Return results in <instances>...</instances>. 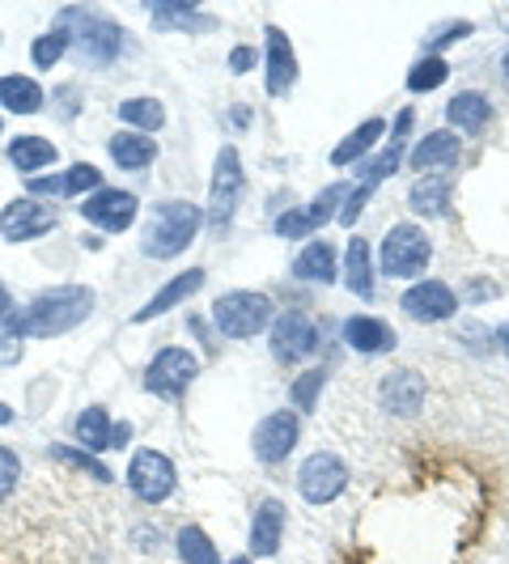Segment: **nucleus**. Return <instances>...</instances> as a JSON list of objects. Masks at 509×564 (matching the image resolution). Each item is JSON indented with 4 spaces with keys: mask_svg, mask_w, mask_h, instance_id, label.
Instances as JSON below:
<instances>
[{
    "mask_svg": "<svg viewBox=\"0 0 509 564\" xmlns=\"http://www.w3.org/2000/svg\"><path fill=\"white\" fill-rule=\"evenodd\" d=\"M94 289L89 284H56V289H43L26 311L4 323V336L9 339H56L73 327H82L85 318L94 314Z\"/></svg>",
    "mask_w": 509,
    "mask_h": 564,
    "instance_id": "nucleus-1",
    "label": "nucleus"
},
{
    "mask_svg": "<svg viewBox=\"0 0 509 564\" xmlns=\"http://www.w3.org/2000/svg\"><path fill=\"white\" fill-rule=\"evenodd\" d=\"M199 226H204V208L192 199H162L149 217L141 234V254L144 259H174L196 242Z\"/></svg>",
    "mask_w": 509,
    "mask_h": 564,
    "instance_id": "nucleus-2",
    "label": "nucleus"
},
{
    "mask_svg": "<svg viewBox=\"0 0 509 564\" xmlns=\"http://www.w3.org/2000/svg\"><path fill=\"white\" fill-rule=\"evenodd\" d=\"M59 26L68 30V43L77 47V56L94 68H107L123 52V34L128 30L115 26L107 13L94 9H59Z\"/></svg>",
    "mask_w": 509,
    "mask_h": 564,
    "instance_id": "nucleus-3",
    "label": "nucleus"
},
{
    "mask_svg": "<svg viewBox=\"0 0 509 564\" xmlns=\"http://www.w3.org/2000/svg\"><path fill=\"white\" fill-rule=\"evenodd\" d=\"M433 263V242L421 226L403 221V226H391L382 234V247H378V272L387 281H416L429 272Z\"/></svg>",
    "mask_w": 509,
    "mask_h": 564,
    "instance_id": "nucleus-4",
    "label": "nucleus"
},
{
    "mask_svg": "<svg viewBox=\"0 0 509 564\" xmlns=\"http://www.w3.org/2000/svg\"><path fill=\"white\" fill-rule=\"evenodd\" d=\"M272 318H277L272 297L254 289H229L213 302V323L226 339H254L272 327Z\"/></svg>",
    "mask_w": 509,
    "mask_h": 564,
    "instance_id": "nucleus-5",
    "label": "nucleus"
},
{
    "mask_svg": "<svg viewBox=\"0 0 509 564\" xmlns=\"http://www.w3.org/2000/svg\"><path fill=\"white\" fill-rule=\"evenodd\" d=\"M242 183H247V174H242V158H238V149L226 144L221 153H217V166H213V183H208V213H204V221L213 234H226L229 221H234V213H238V199H242Z\"/></svg>",
    "mask_w": 509,
    "mask_h": 564,
    "instance_id": "nucleus-6",
    "label": "nucleus"
},
{
    "mask_svg": "<svg viewBox=\"0 0 509 564\" xmlns=\"http://www.w3.org/2000/svg\"><path fill=\"white\" fill-rule=\"evenodd\" d=\"M199 378V357L192 348H178V344H170L162 348L149 369H144V391L158 399H170V403H178V399L187 395V387Z\"/></svg>",
    "mask_w": 509,
    "mask_h": 564,
    "instance_id": "nucleus-7",
    "label": "nucleus"
},
{
    "mask_svg": "<svg viewBox=\"0 0 509 564\" xmlns=\"http://www.w3.org/2000/svg\"><path fill=\"white\" fill-rule=\"evenodd\" d=\"M128 488H132V497L144 501V506H162V501L174 497V488H178V471H174V463L162 451L144 446L128 463Z\"/></svg>",
    "mask_w": 509,
    "mask_h": 564,
    "instance_id": "nucleus-8",
    "label": "nucleus"
},
{
    "mask_svg": "<svg viewBox=\"0 0 509 564\" xmlns=\"http://www.w3.org/2000/svg\"><path fill=\"white\" fill-rule=\"evenodd\" d=\"M268 344H272V357L281 366H302L318 352V327H314V318L306 311H284L272 318Z\"/></svg>",
    "mask_w": 509,
    "mask_h": 564,
    "instance_id": "nucleus-9",
    "label": "nucleus"
},
{
    "mask_svg": "<svg viewBox=\"0 0 509 564\" xmlns=\"http://www.w3.org/2000/svg\"><path fill=\"white\" fill-rule=\"evenodd\" d=\"M344 488H348V463L332 451H314L297 471V492L311 506H332L344 497Z\"/></svg>",
    "mask_w": 509,
    "mask_h": 564,
    "instance_id": "nucleus-10",
    "label": "nucleus"
},
{
    "mask_svg": "<svg viewBox=\"0 0 509 564\" xmlns=\"http://www.w3.org/2000/svg\"><path fill=\"white\" fill-rule=\"evenodd\" d=\"M297 437H302V421H297V412H289V408H281V412H268L263 421L254 424V458L259 463H268V467H277V463H284L289 454L297 451Z\"/></svg>",
    "mask_w": 509,
    "mask_h": 564,
    "instance_id": "nucleus-11",
    "label": "nucleus"
},
{
    "mask_svg": "<svg viewBox=\"0 0 509 564\" xmlns=\"http://www.w3.org/2000/svg\"><path fill=\"white\" fill-rule=\"evenodd\" d=\"M77 208H82V217L89 226L107 229V234H123V229L137 221L141 199L132 196V192H119V187H98V192L85 196Z\"/></svg>",
    "mask_w": 509,
    "mask_h": 564,
    "instance_id": "nucleus-12",
    "label": "nucleus"
},
{
    "mask_svg": "<svg viewBox=\"0 0 509 564\" xmlns=\"http://www.w3.org/2000/svg\"><path fill=\"white\" fill-rule=\"evenodd\" d=\"M52 229H56V208H47L39 199L18 196L0 208V238H9V242H34Z\"/></svg>",
    "mask_w": 509,
    "mask_h": 564,
    "instance_id": "nucleus-13",
    "label": "nucleus"
},
{
    "mask_svg": "<svg viewBox=\"0 0 509 564\" xmlns=\"http://www.w3.org/2000/svg\"><path fill=\"white\" fill-rule=\"evenodd\" d=\"M403 314L416 318V323H446L458 314V297L446 281H416L408 293H403Z\"/></svg>",
    "mask_w": 509,
    "mask_h": 564,
    "instance_id": "nucleus-14",
    "label": "nucleus"
},
{
    "mask_svg": "<svg viewBox=\"0 0 509 564\" xmlns=\"http://www.w3.org/2000/svg\"><path fill=\"white\" fill-rule=\"evenodd\" d=\"M268 43H263V82H268V94L272 98H289V89L297 85V52L289 43V34L281 26H268Z\"/></svg>",
    "mask_w": 509,
    "mask_h": 564,
    "instance_id": "nucleus-15",
    "label": "nucleus"
},
{
    "mask_svg": "<svg viewBox=\"0 0 509 564\" xmlns=\"http://www.w3.org/2000/svg\"><path fill=\"white\" fill-rule=\"evenodd\" d=\"M344 344L353 352H361V357H382V352L396 348L399 336L396 327L387 318H378V314H353V318H344Z\"/></svg>",
    "mask_w": 509,
    "mask_h": 564,
    "instance_id": "nucleus-16",
    "label": "nucleus"
},
{
    "mask_svg": "<svg viewBox=\"0 0 509 564\" xmlns=\"http://www.w3.org/2000/svg\"><path fill=\"white\" fill-rule=\"evenodd\" d=\"M284 522H289V513L277 497H268V501H259L251 513V539H247V547H251L254 561H268V556H277L284 543Z\"/></svg>",
    "mask_w": 509,
    "mask_h": 564,
    "instance_id": "nucleus-17",
    "label": "nucleus"
},
{
    "mask_svg": "<svg viewBox=\"0 0 509 564\" xmlns=\"http://www.w3.org/2000/svg\"><path fill=\"white\" fill-rule=\"evenodd\" d=\"M378 399L391 416H416L424 408V378L416 369H391L378 382Z\"/></svg>",
    "mask_w": 509,
    "mask_h": 564,
    "instance_id": "nucleus-18",
    "label": "nucleus"
},
{
    "mask_svg": "<svg viewBox=\"0 0 509 564\" xmlns=\"http://www.w3.org/2000/svg\"><path fill=\"white\" fill-rule=\"evenodd\" d=\"M199 289H204V268H187V272H178L174 281H166L149 302H144L141 311L132 314V323H153V318H162L170 314L174 306H183V302H192Z\"/></svg>",
    "mask_w": 509,
    "mask_h": 564,
    "instance_id": "nucleus-19",
    "label": "nucleus"
},
{
    "mask_svg": "<svg viewBox=\"0 0 509 564\" xmlns=\"http://www.w3.org/2000/svg\"><path fill=\"white\" fill-rule=\"evenodd\" d=\"M458 153H463L458 137L442 128V132H429L408 149V166L421 170V174H442V170L458 166Z\"/></svg>",
    "mask_w": 509,
    "mask_h": 564,
    "instance_id": "nucleus-20",
    "label": "nucleus"
},
{
    "mask_svg": "<svg viewBox=\"0 0 509 564\" xmlns=\"http://www.w3.org/2000/svg\"><path fill=\"white\" fill-rule=\"evenodd\" d=\"M293 276L306 284H336L339 281V259L336 247L327 238H314L302 247V254L293 259Z\"/></svg>",
    "mask_w": 509,
    "mask_h": 564,
    "instance_id": "nucleus-21",
    "label": "nucleus"
},
{
    "mask_svg": "<svg viewBox=\"0 0 509 564\" xmlns=\"http://www.w3.org/2000/svg\"><path fill=\"white\" fill-rule=\"evenodd\" d=\"M446 119L463 137H480L484 128L492 123V102L484 98L480 89H463V94H454L451 102H446Z\"/></svg>",
    "mask_w": 509,
    "mask_h": 564,
    "instance_id": "nucleus-22",
    "label": "nucleus"
},
{
    "mask_svg": "<svg viewBox=\"0 0 509 564\" xmlns=\"http://www.w3.org/2000/svg\"><path fill=\"white\" fill-rule=\"evenodd\" d=\"M59 149L47 137H34V132H22V137H13L9 141V162L18 174H26V178H39V170L56 166Z\"/></svg>",
    "mask_w": 509,
    "mask_h": 564,
    "instance_id": "nucleus-23",
    "label": "nucleus"
},
{
    "mask_svg": "<svg viewBox=\"0 0 509 564\" xmlns=\"http://www.w3.org/2000/svg\"><path fill=\"white\" fill-rule=\"evenodd\" d=\"M451 174H421L416 183H412V192H408V208L416 213V217H446V208H451Z\"/></svg>",
    "mask_w": 509,
    "mask_h": 564,
    "instance_id": "nucleus-24",
    "label": "nucleus"
},
{
    "mask_svg": "<svg viewBox=\"0 0 509 564\" xmlns=\"http://www.w3.org/2000/svg\"><path fill=\"white\" fill-rule=\"evenodd\" d=\"M382 141H387V123H382V119H366V123H357V128L332 149V162H336V166H361L369 158V149H378Z\"/></svg>",
    "mask_w": 509,
    "mask_h": 564,
    "instance_id": "nucleus-25",
    "label": "nucleus"
},
{
    "mask_svg": "<svg viewBox=\"0 0 509 564\" xmlns=\"http://www.w3.org/2000/svg\"><path fill=\"white\" fill-rule=\"evenodd\" d=\"M344 284L353 297L369 302L373 297V251H369L366 238H348V251H344Z\"/></svg>",
    "mask_w": 509,
    "mask_h": 564,
    "instance_id": "nucleus-26",
    "label": "nucleus"
},
{
    "mask_svg": "<svg viewBox=\"0 0 509 564\" xmlns=\"http://www.w3.org/2000/svg\"><path fill=\"white\" fill-rule=\"evenodd\" d=\"M111 162L119 170H149L153 166V158H158V141L153 137H144V132H115L111 137Z\"/></svg>",
    "mask_w": 509,
    "mask_h": 564,
    "instance_id": "nucleus-27",
    "label": "nucleus"
},
{
    "mask_svg": "<svg viewBox=\"0 0 509 564\" xmlns=\"http://www.w3.org/2000/svg\"><path fill=\"white\" fill-rule=\"evenodd\" d=\"M43 102H47V94H43V85L34 82V77H0V107L13 115H39L43 111Z\"/></svg>",
    "mask_w": 509,
    "mask_h": 564,
    "instance_id": "nucleus-28",
    "label": "nucleus"
},
{
    "mask_svg": "<svg viewBox=\"0 0 509 564\" xmlns=\"http://www.w3.org/2000/svg\"><path fill=\"white\" fill-rule=\"evenodd\" d=\"M73 433H77V442H82V451H111V437H115V424L107 416V408H85L77 424H73Z\"/></svg>",
    "mask_w": 509,
    "mask_h": 564,
    "instance_id": "nucleus-29",
    "label": "nucleus"
},
{
    "mask_svg": "<svg viewBox=\"0 0 509 564\" xmlns=\"http://www.w3.org/2000/svg\"><path fill=\"white\" fill-rule=\"evenodd\" d=\"M115 115L128 123V132H158L166 128V107L158 98H123Z\"/></svg>",
    "mask_w": 509,
    "mask_h": 564,
    "instance_id": "nucleus-30",
    "label": "nucleus"
},
{
    "mask_svg": "<svg viewBox=\"0 0 509 564\" xmlns=\"http://www.w3.org/2000/svg\"><path fill=\"white\" fill-rule=\"evenodd\" d=\"M348 192H353L348 183H327V187H323V192L311 199V208H306V221H311L314 234L327 226V221H339V208H344Z\"/></svg>",
    "mask_w": 509,
    "mask_h": 564,
    "instance_id": "nucleus-31",
    "label": "nucleus"
},
{
    "mask_svg": "<svg viewBox=\"0 0 509 564\" xmlns=\"http://www.w3.org/2000/svg\"><path fill=\"white\" fill-rule=\"evenodd\" d=\"M174 543H178V561L183 564H221L217 543L204 535L199 527H183V531L174 535Z\"/></svg>",
    "mask_w": 509,
    "mask_h": 564,
    "instance_id": "nucleus-32",
    "label": "nucleus"
},
{
    "mask_svg": "<svg viewBox=\"0 0 509 564\" xmlns=\"http://www.w3.org/2000/svg\"><path fill=\"white\" fill-rule=\"evenodd\" d=\"M451 82V64L442 56H421L412 68H408V89L412 94H433Z\"/></svg>",
    "mask_w": 509,
    "mask_h": 564,
    "instance_id": "nucleus-33",
    "label": "nucleus"
},
{
    "mask_svg": "<svg viewBox=\"0 0 509 564\" xmlns=\"http://www.w3.org/2000/svg\"><path fill=\"white\" fill-rule=\"evenodd\" d=\"M403 153H408V144H403V141H387V144H382V153H378V158H369V162H361V170H357V178H361V183H369V187L387 183V178H391V174L399 170V162H403Z\"/></svg>",
    "mask_w": 509,
    "mask_h": 564,
    "instance_id": "nucleus-34",
    "label": "nucleus"
},
{
    "mask_svg": "<svg viewBox=\"0 0 509 564\" xmlns=\"http://www.w3.org/2000/svg\"><path fill=\"white\" fill-rule=\"evenodd\" d=\"M68 47H73V43H68V30L52 26L47 34H39V39L30 43V64H34V68H56Z\"/></svg>",
    "mask_w": 509,
    "mask_h": 564,
    "instance_id": "nucleus-35",
    "label": "nucleus"
},
{
    "mask_svg": "<svg viewBox=\"0 0 509 564\" xmlns=\"http://www.w3.org/2000/svg\"><path fill=\"white\" fill-rule=\"evenodd\" d=\"M323 387H327V369H306V373L289 387L293 408H297V412H314V408H318V395H323Z\"/></svg>",
    "mask_w": 509,
    "mask_h": 564,
    "instance_id": "nucleus-36",
    "label": "nucleus"
},
{
    "mask_svg": "<svg viewBox=\"0 0 509 564\" xmlns=\"http://www.w3.org/2000/svg\"><path fill=\"white\" fill-rule=\"evenodd\" d=\"M52 458L56 463H64V467H73V471H85V476H94V480H102V484H111L115 476H111V467L107 463H98L89 451H68V446H52Z\"/></svg>",
    "mask_w": 509,
    "mask_h": 564,
    "instance_id": "nucleus-37",
    "label": "nucleus"
},
{
    "mask_svg": "<svg viewBox=\"0 0 509 564\" xmlns=\"http://www.w3.org/2000/svg\"><path fill=\"white\" fill-rule=\"evenodd\" d=\"M98 187H102V170H98V166H89V162H77V166L64 170V196L85 199V196H94Z\"/></svg>",
    "mask_w": 509,
    "mask_h": 564,
    "instance_id": "nucleus-38",
    "label": "nucleus"
},
{
    "mask_svg": "<svg viewBox=\"0 0 509 564\" xmlns=\"http://www.w3.org/2000/svg\"><path fill=\"white\" fill-rule=\"evenodd\" d=\"M18 480H22V458H18L13 446H4V442H0V506L18 492Z\"/></svg>",
    "mask_w": 509,
    "mask_h": 564,
    "instance_id": "nucleus-39",
    "label": "nucleus"
},
{
    "mask_svg": "<svg viewBox=\"0 0 509 564\" xmlns=\"http://www.w3.org/2000/svg\"><path fill=\"white\" fill-rule=\"evenodd\" d=\"M467 34H476V26H472V22H446V26L437 30V34H429L424 52H429V56H437L442 47H451V43H463Z\"/></svg>",
    "mask_w": 509,
    "mask_h": 564,
    "instance_id": "nucleus-40",
    "label": "nucleus"
},
{
    "mask_svg": "<svg viewBox=\"0 0 509 564\" xmlns=\"http://www.w3.org/2000/svg\"><path fill=\"white\" fill-rule=\"evenodd\" d=\"M378 187H369V183H357L353 192H348V199H344V208H339V226H357V217L366 213V204H369V196H373Z\"/></svg>",
    "mask_w": 509,
    "mask_h": 564,
    "instance_id": "nucleus-41",
    "label": "nucleus"
},
{
    "mask_svg": "<svg viewBox=\"0 0 509 564\" xmlns=\"http://www.w3.org/2000/svg\"><path fill=\"white\" fill-rule=\"evenodd\" d=\"M314 229L306 221V208H289L277 217V238H311Z\"/></svg>",
    "mask_w": 509,
    "mask_h": 564,
    "instance_id": "nucleus-42",
    "label": "nucleus"
},
{
    "mask_svg": "<svg viewBox=\"0 0 509 564\" xmlns=\"http://www.w3.org/2000/svg\"><path fill=\"white\" fill-rule=\"evenodd\" d=\"M39 196H64V174H39V178H30V199Z\"/></svg>",
    "mask_w": 509,
    "mask_h": 564,
    "instance_id": "nucleus-43",
    "label": "nucleus"
},
{
    "mask_svg": "<svg viewBox=\"0 0 509 564\" xmlns=\"http://www.w3.org/2000/svg\"><path fill=\"white\" fill-rule=\"evenodd\" d=\"M254 64H259L254 47H234V52H229V73H238V77H242V73H251Z\"/></svg>",
    "mask_w": 509,
    "mask_h": 564,
    "instance_id": "nucleus-44",
    "label": "nucleus"
},
{
    "mask_svg": "<svg viewBox=\"0 0 509 564\" xmlns=\"http://www.w3.org/2000/svg\"><path fill=\"white\" fill-rule=\"evenodd\" d=\"M412 123H416V115H412V107H403L396 119V128H391V141H403L408 144V132H412Z\"/></svg>",
    "mask_w": 509,
    "mask_h": 564,
    "instance_id": "nucleus-45",
    "label": "nucleus"
},
{
    "mask_svg": "<svg viewBox=\"0 0 509 564\" xmlns=\"http://www.w3.org/2000/svg\"><path fill=\"white\" fill-rule=\"evenodd\" d=\"M18 357H22V344L9 336H0V366H13Z\"/></svg>",
    "mask_w": 509,
    "mask_h": 564,
    "instance_id": "nucleus-46",
    "label": "nucleus"
},
{
    "mask_svg": "<svg viewBox=\"0 0 509 564\" xmlns=\"http://www.w3.org/2000/svg\"><path fill=\"white\" fill-rule=\"evenodd\" d=\"M9 318H13V297H9V289L0 284V327H4Z\"/></svg>",
    "mask_w": 509,
    "mask_h": 564,
    "instance_id": "nucleus-47",
    "label": "nucleus"
},
{
    "mask_svg": "<svg viewBox=\"0 0 509 564\" xmlns=\"http://www.w3.org/2000/svg\"><path fill=\"white\" fill-rule=\"evenodd\" d=\"M128 437H132V424H115L111 446H128Z\"/></svg>",
    "mask_w": 509,
    "mask_h": 564,
    "instance_id": "nucleus-48",
    "label": "nucleus"
},
{
    "mask_svg": "<svg viewBox=\"0 0 509 564\" xmlns=\"http://www.w3.org/2000/svg\"><path fill=\"white\" fill-rule=\"evenodd\" d=\"M472 293H476V297H497V284H488V281H476V284H472Z\"/></svg>",
    "mask_w": 509,
    "mask_h": 564,
    "instance_id": "nucleus-49",
    "label": "nucleus"
},
{
    "mask_svg": "<svg viewBox=\"0 0 509 564\" xmlns=\"http://www.w3.org/2000/svg\"><path fill=\"white\" fill-rule=\"evenodd\" d=\"M497 344L506 348V357H509V323H501V332H497Z\"/></svg>",
    "mask_w": 509,
    "mask_h": 564,
    "instance_id": "nucleus-50",
    "label": "nucleus"
},
{
    "mask_svg": "<svg viewBox=\"0 0 509 564\" xmlns=\"http://www.w3.org/2000/svg\"><path fill=\"white\" fill-rule=\"evenodd\" d=\"M0 424H13V408L9 403H0Z\"/></svg>",
    "mask_w": 509,
    "mask_h": 564,
    "instance_id": "nucleus-51",
    "label": "nucleus"
},
{
    "mask_svg": "<svg viewBox=\"0 0 509 564\" xmlns=\"http://www.w3.org/2000/svg\"><path fill=\"white\" fill-rule=\"evenodd\" d=\"M229 564H254L251 556H238V561H229Z\"/></svg>",
    "mask_w": 509,
    "mask_h": 564,
    "instance_id": "nucleus-52",
    "label": "nucleus"
},
{
    "mask_svg": "<svg viewBox=\"0 0 509 564\" xmlns=\"http://www.w3.org/2000/svg\"><path fill=\"white\" fill-rule=\"evenodd\" d=\"M506 77H509V52H506Z\"/></svg>",
    "mask_w": 509,
    "mask_h": 564,
    "instance_id": "nucleus-53",
    "label": "nucleus"
},
{
    "mask_svg": "<svg viewBox=\"0 0 509 564\" xmlns=\"http://www.w3.org/2000/svg\"><path fill=\"white\" fill-rule=\"evenodd\" d=\"M0 128H4V123H0Z\"/></svg>",
    "mask_w": 509,
    "mask_h": 564,
    "instance_id": "nucleus-54",
    "label": "nucleus"
}]
</instances>
